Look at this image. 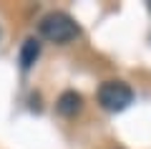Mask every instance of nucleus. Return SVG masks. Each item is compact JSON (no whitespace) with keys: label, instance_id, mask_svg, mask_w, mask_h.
I'll return each mask as SVG.
<instances>
[{"label":"nucleus","instance_id":"1","mask_svg":"<svg viewBox=\"0 0 151 149\" xmlns=\"http://www.w3.org/2000/svg\"><path fill=\"white\" fill-rule=\"evenodd\" d=\"M40 36L50 43H68L78 36V23L68 13L53 10L43 15V20H40Z\"/></svg>","mask_w":151,"mask_h":149},{"label":"nucleus","instance_id":"2","mask_svg":"<svg viewBox=\"0 0 151 149\" xmlns=\"http://www.w3.org/2000/svg\"><path fill=\"white\" fill-rule=\"evenodd\" d=\"M131 101H134V91L124 81H106L98 89V104L106 111H124Z\"/></svg>","mask_w":151,"mask_h":149},{"label":"nucleus","instance_id":"3","mask_svg":"<svg viewBox=\"0 0 151 149\" xmlns=\"http://www.w3.org/2000/svg\"><path fill=\"white\" fill-rule=\"evenodd\" d=\"M81 106H83V99L76 91H63L58 96V104H55L58 114H63V116H76V114L81 111Z\"/></svg>","mask_w":151,"mask_h":149},{"label":"nucleus","instance_id":"4","mask_svg":"<svg viewBox=\"0 0 151 149\" xmlns=\"http://www.w3.org/2000/svg\"><path fill=\"white\" fill-rule=\"evenodd\" d=\"M38 56H40V43H38L35 38H28V41L23 43V48H20V66L28 71L38 61Z\"/></svg>","mask_w":151,"mask_h":149},{"label":"nucleus","instance_id":"5","mask_svg":"<svg viewBox=\"0 0 151 149\" xmlns=\"http://www.w3.org/2000/svg\"><path fill=\"white\" fill-rule=\"evenodd\" d=\"M149 10H151V3H149Z\"/></svg>","mask_w":151,"mask_h":149}]
</instances>
